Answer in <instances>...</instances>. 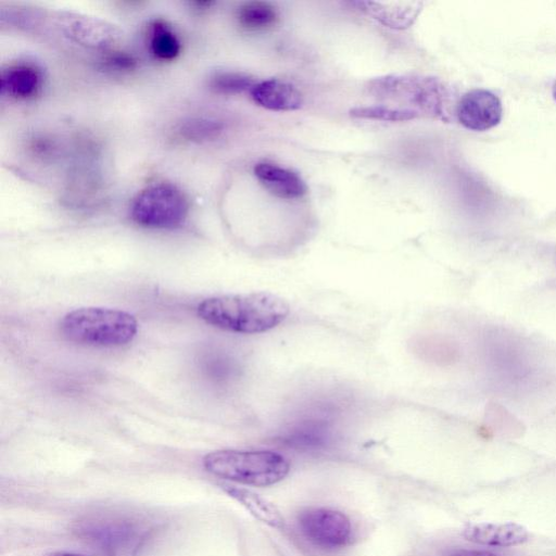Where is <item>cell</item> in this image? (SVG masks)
Here are the masks:
<instances>
[{"mask_svg": "<svg viewBox=\"0 0 556 556\" xmlns=\"http://www.w3.org/2000/svg\"><path fill=\"white\" fill-rule=\"evenodd\" d=\"M289 313V304L269 292L212 296L198 305V315L205 323L247 334L261 333L277 327Z\"/></svg>", "mask_w": 556, "mask_h": 556, "instance_id": "1", "label": "cell"}, {"mask_svg": "<svg viewBox=\"0 0 556 556\" xmlns=\"http://www.w3.org/2000/svg\"><path fill=\"white\" fill-rule=\"evenodd\" d=\"M60 328L67 340L78 344L119 346L135 338L138 324L125 311L81 307L67 313L61 320Z\"/></svg>", "mask_w": 556, "mask_h": 556, "instance_id": "2", "label": "cell"}, {"mask_svg": "<svg viewBox=\"0 0 556 556\" xmlns=\"http://www.w3.org/2000/svg\"><path fill=\"white\" fill-rule=\"evenodd\" d=\"M203 466L216 477L254 486L276 484L290 471L289 462L273 451H214L204 456Z\"/></svg>", "mask_w": 556, "mask_h": 556, "instance_id": "3", "label": "cell"}, {"mask_svg": "<svg viewBox=\"0 0 556 556\" xmlns=\"http://www.w3.org/2000/svg\"><path fill=\"white\" fill-rule=\"evenodd\" d=\"M189 202L175 185L157 182L146 187L132 200L131 219L146 228L173 229L187 218Z\"/></svg>", "mask_w": 556, "mask_h": 556, "instance_id": "4", "label": "cell"}, {"mask_svg": "<svg viewBox=\"0 0 556 556\" xmlns=\"http://www.w3.org/2000/svg\"><path fill=\"white\" fill-rule=\"evenodd\" d=\"M371 90L375 94L386 98H403L431 116L443 114L447 96L443 84L430 77L388 76L375 79L371 83Z\"/></svg>", "mask_w": 556, "mask_h": 556, "instance_id": "5", "label": "cell"}, {"mask_svg": "<svg viewBox=\"0 0 556 556\" xmlns=\"http://www.w3.org/2000/svg\"><path fill=\"white\" fill-rule=\"evenodd\" d=\"M302 533L314 544L334 549L346 545L351 538V522L341 511L311 508L299 516Z\"/></svg>", "mask_w": 556, "mask_h": 556, "instance_id": "6", "label": "cell"}, {"mask_svg": "<svg viewBox=\"0 0 556 556\" xmlns=\"http://www.w3.org/2000/svg\"><path fill=\"white\" fill-rule=\"evenodd\" d=\"M459 123L471 130L482 131L496 126L503 115L501 100L486 89L466 92L456 106Z\"/></svg>", "mask_w": 556, "mask_h": 556, "instance_id": "7", "label": "cell"}, {"mask_svg": "<svg viewBox=\"0 0 556 556\" xmlns=\"http://www.w3.org/2000/svg\"><path fill=\"white\" fill-rule=\"evenodd\" d=\"M61 28L74 41L94 49H106L119 37V30L96 17L63 13L59 17Z\"/></svg>", "mask_w": 556, "mask_h": 556, "instance_id": "8", "label": "cell"}, {"mask_svg": "<svg viewBox=\"0 0 556 556\" xmlns=\"http://www.w3.org/2000/svg\"><path fill=\"white\" fill-rule=\"evenodd\" d=\"M463 535L470 542L488 546H513L529 539L528 529L516 522H478L467 525Z\"/></svg>", "mask_w": 556, "mask_h": 556, "instance_id": "9", "label": "cell"}, {"mask_svg": "<svg viewBox=\"0 0 556 556\" xmlns=\"http://www.w3.org/2000/svg\"><path fill=\"white\" fill-rule=\"evenodd\" d=\"M254 175L273 195L285 200L301 199L307 192L304 180L293 170L273 163H258Z\"/></svg>", "mask_w": 556, "mask_h": 556, "instance_id": "10", "label": "cell"}, {"mask_svg": "<svg viewBox=\"0 0 556 556\" xmlns=\"http://www.w3.org/2000/svg\"><path fill=\"white\" fill-rule=\"evenodd\" d=\"M41 70L28 62L12 64L0 75V92L17 100L34 98L42 87Z\"/></svg>", "mask_w": 556, "mask_h": 556, "instance_id": "11", "label": "cell"}, {"mask_svg": "<svg viewBox=\"0 0 556 556\" xmlns=\"http://www.w3.org/2000/svg\"><path fill=\"white\" fill-rule=\"evenodd\" d=\"M250 93L257 105L270 111H295L303 104L302 93L293 85L280 79L258 81Z\"/></svg>", "mask_w": 556, "mask_h": 556, "instance_id": "12", "label": "cell"}, {"mask_svg": "<svg viewBox=\"0 0 556 556\" xmlns=\"http://www.w3.org/2000/svg\"><path fill=\"white\" fill-rule=\"evenodd\" d=\"M356 4L382 24L392 28H406L414 23L421 10L419 1H362Z\"/></svg>", "mask_w": 556, "mask_h": 556, "instance_id": "13", "label": "cell"}, {"mask_svg": "<svg viewBox=\"0 0 556 556\" xmlns=\"http://www.w3.org/2000/svg\"><path fill=\"white\" fill-rule=\"evenodd\" d=\"M222 488L260 521L279 530L285 527V521L279 510L266 498L244 488L229 484H223Z\"/></svg>", "mask_w": 556, "mask_h": 556, "instance_id": "14", "label": "cell"}, {"mask_svg": "<svg viewBox=\"0 0 556 556\" xmlns=\"http://www.w3.org/2000/svg\"><path fill=\"white\" fill-rule=\"evenodd\" d=\"M239 25L249 31H264L273 28L279 21L276 7L267 1H248L237 11Z\"/></svg>", "mask_w": 556, "mask_h": 556, "instance_id": "15", "label": "cell"}, {"mask_svg": "<svg viewBox=\"0 0 556 556\" xmlns=\"http://www.w3.org/2000/svg\"><path fill=\"white\" fill-rule=\"evenodd\" d=\"M150 50L153 55L163 61L177 58L180 52V41L162 20H155L150 25Z\"/></svg>", "mask_w": 556, "mask_h": 556, "instance_id": "16", "label": "cell"}, {"mask_svg": "<svg viewBox=\"0 0 556 556\" xmlns=\"http://www.w3.org/2000/svg\"><path fill=\"white\" fill-rule=\"evenodd\" d=\"M222 122L207 117H191L179 124L177 134L191 142H206L217 139L223 132Z\"/></svg>", "mask_w": 556, "mask_h": 556, "instance_id": "17", "label": "cell"}, {"mask_svg": "<svg viewBox=\"0 0 556 556\" xmlns=\"http://www.w3.org/2000/svg\"><path fill=\"white\" fill-rule=\"evenodd\" d=\"M351 115L356 118L387 121V122H405L418 117V112L410 109L392 108L388 105H371L354 108L350 111Z\"/></svg>", "mask_w": 556, "mask_h": 556, "instance_id": "18", "label": "cell"}, {"mask_svg": "<svg viewBox=\"0 0 556 556\" xmlns=\"http://www.w3.org/2000/svg\"><path fill=\"white\" fill-rule=\"evenodd\" d=\"M255 84L251 76L237 72L217 73L210 80L211 89L222 94H238L248 90L251 91Z\"/></svg>", "mask_w": 556, "mask_h": 556, "instance_id": "19", "label": "cell"}, {"mask_svg": "<svg viewBox=\"0 0 556 556\" xmlns=\"http://www.w3.org/2000/svg\"><path fill=\"white\" fill-rule=\"evenodd\" d=\"M105 64L115 71H131L136 67V60L128 53L114 52L106 56Z\"/></svg>", "mask_w": 556, "mask_h": 556, "instance_id": "20", "label": "cell"}, {"mask_svg": "<svg viewBox=\"0 0 556 556\" xmlns=\"http://www.w3.org/2000/svg\"><path fill=\"white\" fill-rule=\"evenodd\" d=\"M451 556H498L496 554H493L491 552L485 551H468V549H462L457 551Z\"/></svg>", "mask_w": 556, "mask_h": 556, "instance_id": "21", "label": "cell"}, {"mask_svg": "<svg viewBox=\"0 0 556 556\" xmlns=\"http://www.w3.org/2000/svg\"><path fill=\"white\" fill-rule=\"evenodd\" d=\"M49 556H83V555L75 554V553H67V552H58V553H53Z\"/></svg>", "mask_w": 556, "mask_h": 556, "instance_id": "22", "label": "cell"}, {"mask_svg": "<svg viewBox=\"0 0 556 556\" xmlns=\"http://www.w3.org/2000/svg\"><path fill=\"white\" fill-rule=\"evenodd\" d=\"M552 93H553L554 99L556 100V80L554 81V85L552 88Z\"/></svg>", "mask_w": 556, "mask_h": 556, "instance_id": "23", "label": "cell"}]
</instances>
